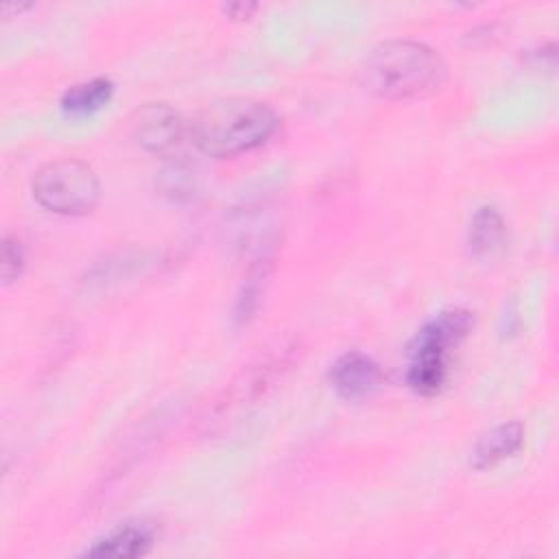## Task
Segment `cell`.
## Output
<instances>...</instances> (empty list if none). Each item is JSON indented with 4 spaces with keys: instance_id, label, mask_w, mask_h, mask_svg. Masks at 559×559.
Returning <instances> with one entry per match:
<instances>
[{
    "instance_id": "8992f818",
    "label": "cell",
    "mask_w": 559,
    "mask_h": 559,
    "mask_svg": "<svg viewBox=\"0 0 559 559\" xmlns=\"http://www.w3.org/2000/svg\"><path fill=\"white\" fill-rule=\"evenodd\" d=\"M131 129L138 144L155 155L175 153L188 131L179 111L168 103H146L135 109Z\"/></svg>"
},
{
    "instance_id": "52a82bcc",
    "label": "cell",
    "mask_w": 559,
    "mask_h": 559,
    "mask_svg": "<svg viewBox=\"0 0 559 559\" xmlns=\"http://www.w3.org/2000/svg\"><path fill=\"white\" fill-rule=\"evenodd\" d=\"M330 384L345 400L369 397L382 384V371L373 358L360 352H345L330 365Z\"/></svg>"
},
{
    "instance_id": "9a60e30c",
    "label": "cell",
    "mask_w": 559,
    "mask_h": 559,
    "mask_svg": "<svg viewBox=\"0 0 559 559\" xmlns=\"http://www.w3.org/2000/svg\"><path fill=\"white\" fill-rule=\"evenodd\" d=\"M255 9H258L255 2H231V4L223 7V11L227 15H231L234 20H247Z\"/></svg>"
},
{
    "instance_id": "5bb4252c",
    "label": "cell",
    "mask_w": 559,
    "mask_h": 559,
    "mask_svg": "<svg viewBox=\"0 0 559 559\" xmlns=\"http://www.w3.org/2000/svg\"><path fill=\"white\" fill-rule=\"evenodd\" d=\"M24 266V253H22V245L17 242V238H11L7 236L2 240V262H0V269H2V282L9 284L13 282L20 271Z\"/></svg>"
},
{
    "instance_id": "3957f363",
    "label": "cell",
    "mask_w": 559,
    "mask_h": 559,
    "mask_svg": "<svg viewBox=\"0 0 559 559\" xmlns=\"http://www.w3.org/2000/svg\"><path fill=\"white\" fill-rule=\"evenodd\" d=\"M362 85L367 92L389 98H417L441 87L445 63L437 50L415 39H389L365 59Z\"/></svg>"
},
{
    "instance_id": "7a4b0ae2",
    "label": "cell",
    "mask_w": 559,
    "mask_h": 559,
    "mask_svg": "<svg viewBox=\"0 0 559 559\" xmlns=\"http://www.w3.org/2000/svg\"><path fill=\"white\" fill-rule=\"evenodd\" d=\"M277 124L280 118L271 105L229 96L201 107L188 124V135L210 157H234L264 144Z\"/></svg>"
},
{
    "instance_id": "8fae6325",
    "label": "cell",
    "mask_w": 559,
    "mask_h": 559,
    "mask_svg": "<svg viewBox=\"0 0 559 559\" xmlns=\"http://www.w3.org/2000/svg\"><path fill=\"white\" fill-rule=\"evenodd\" d=\"M507 238V227L500 212L491 205H483L474 212L467 229V245L474 255L496 253Z\"/></svg>"
},
{
    "instance_id": "30bf717a",
    "label": "cell",
    "mask_w": 559,
    "mask_h": 559,
    "mask_svg": "<svg viewBox=\"0 0 559 559\" xmlns=\"http://www.w3.org/2000/svg\"><path fill=\"white\" fill-rule=\"evenodd\" d=\"M153 546V531L146 524H124L114 528L109 535L98 539L85 550L87 557H111V559H133L142 557Z\"/></svg>"
},
{
    "instance_id": "277c9868",
    "label": "cell",
    "mask_w": 559,
    "mask_h": 559,
    "mask_svg": "<svg viewBox=\"0 0 559 559\" xmlns=\"http://www.w3.org/2000/svg\"><path fill=\"white\" fill-rule=\"evenodd\" d=\"M474 317L465 308H450L430 319L411 347L408 386L419 395H435L448 380L450 354L469 334Z\"/></svg>"
},
{
    "instance_id": "6da1fadb",
    "label": "cell",
    "mask_w": 559,
    "mask_h": 559,
    "mask_svg": "<svg viewBox=\"0 0 559 559\" xmlns=\"http://www.w3.org/2000/svg\"><path fill=\"white\" fill-rule=\"evenodd\" d=\"M301 356V341L295 334H284L262 347L216 395L207 408L205 426L212 432L231 428L242 417L253 413L280 384L288 378Z\"/></svg>"
},
{
    "instance_id": "ba28073f",
    "label": "cell",
    "mask_w": 559,
    "mask_h": 559,
    "mask_svg": "<svg viewBox=\"0 0 559 559\" xmlns=\"http://www.w3.org/2000/svg\"><path fill=\"white\" fill-rule=\"evenodd\" d=\"M524 441V428L520 421H502L480 435L472 450V467L485 469L502 459L515 454L522 448Z\"/></svg>"
},
{
    "instance_id": "4fadbf2b",
    "label": "cell",
    "mask_w": 559,
    "mask_h": 559,
    "mask_svg": "<svg viewBox=\"0 0 559 559\" xmlns=\"http://www.w3.org/2000/svg\"><path fill=\"white\" fill-rule=\"evenodd\" d=\"M159 190L164 197H168L170 201H186L194 194V173L181 164V162H173L170 166H166L159 175Z\"/></svg>"
},
{
    "instance_id": "9c48e42d",
    "label": "cell",
    "mask_w": 559,
    "mask_h": 559,
    "mask_svg": "<svg viewBox=\"0 0 559 559\" xmlns=\"http://www.w3.org/2000/svg\"><path fill=\"white\" fill-rule=\"evenodd\" d=\"M273 258H275V251L260 253V255L251 258L247 275L242 277V284H240V290H238L236 304H234V321L236 323H247L255 317V312L264 299V290L269 286Z\"/></svg>"
},
{
    "instance_id": "7c38bea8",
    "label": "cell",
    "mask_w": 559,
    "mask_h": 559,
    "mask_svg": "<svg viewBox=\"0 0 559 559\" xmlns=\"http://www.w3.org/2000/svg\"><path fill=\"white\" fill-rule=\"evenodd\" d=\"M114 94V83L107 76H96L68 87L61 96V109L70 116H85L100 109Z\"/></svg>"
},
{
    "instance_id": "5b68a950",
    "label": "cell",
    "mask_w": 559,
    "mask_h": 559,
    "mask_svg": "<svg viewBox=\"0 0 559 559\" xmlns=\"http://www.w3.org/2000/svg\"><path fill=\"white\" fill-rule=\"evenodd\" d=\"M35 201L66 216H81L96 207L100 183L94 168L81 159L63 157L48 162L33 177Z\"/></svg>"
}]
</instances>
